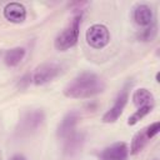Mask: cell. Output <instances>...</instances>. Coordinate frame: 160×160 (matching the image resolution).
I'll list each match as a JSON object with an SVG mask.
<instances>
[{
	"label": "cell",
	"instance_id": "6da1fadb",
	"mask_svg": "<svg viewBox=\"0 0 160 160\" xmlns=\"http://www.w3.org/2000/svg\"><path fill=\"white\" fill-rule=\"evenodd\" d=\"M105 81L95 72L85 71L74 78L65 88L64 95L70 99H89L105 90Z\"/></svg>",
	"mask_w": 160,
	"mask_h": 160
},
{
	"label": "cell",
	"instance_id": "7a4b0ae2",
	"mask_svg": "<svg viewBox=\"0 0 160 160\" xmlns=\"http://www.w3.org/2000/svg\"><path fill=\"white\" fill-rule=\"evenodd\" d=\"M80 22H81V14H78L72 18L70 24L56 36L55 42H54L56 50L66 51L78 42L79 31H80Z\"/></svg>",
	"mask_w": 160,
	"mask_h": 160
},
{
	"label": "cell",
	"instance_id": "3957f363",
	"mask_svg": "<svg viewBox=\"0 0 160 160\" xmlns=\"http://www.w3.org/2000/svg\"><path fill=\"white\" fill-rule=\"evenodd\" d=\"M86 42L94 49H104L110 42V32L102 24L91 25L85 34Z\"/></svg>",
	"mask_w": 160,
	"mask_h": 160
},
{
	"label": "cell",
	"instance_id": "277c9868",
	"mask_svg": "<svg viewBox=\"0 0 160 160\" xmlns=\"http://www.w3.org/2000/svg\"><path fill=\"white\" fill-rule=\"evenodd\" d=\"M61 71V68L55 62H42L40 64L34 74L31 75L32 82L35 85H45L54 80Z\"/></svg>",
	"mask_w": 160,
	"mask_h": 160
},
{
	"label": "cell",
	"instance_id": "5b68a950",
	"mask_svg": "<svg viewBox=\"0 0 160 160\" xmlns=\"http://www.w3.org/2000/svg\"><path fill=\"white\" fill-rule=\"evenodd\" d=\"M128 100H129V92H128V90H126V88H125V89H122V90L119 92V95L116 96V99H115V101H114V105L104 114V116H102V122H106V124L115 122V121L119 119V116L122 114L124 108H125Z\"/></svg>",
	"mask_w": 160,
	"mask_h": 160
},
{
	"label": "cell",
	"instance_id": "8992f818",
	"mask_svg": "<svg viewBox=\"0 0 160 160\" xmlns=\"http://www.w3.org/2000/svg\"><path fill=\"white\" fill-rule=\"evenodd\" d=\"M65 144H64V149H62V152H64V156L66 159H74L76 158L80 152H81V149L84 146V142H85V135L84 132H71L68 138H65Z\"/></svg>",
	"mask_w": 160,
	"mask_h": 160
},
{
	"label": "cell",
	"instance_id": "52a82bcc",
	"mask_svg": "<svg viewBox=\"0 0 160 160\" xmlns=\"http://www.w3.org/2000/svg\"><path fill=\"white\" fill-rule=\"evenodd\" d=\"M44 120H45V115H44L42 110H39V109L32 110V111L25 114V116L22 118L21 124H20L21 131L26 132V134L34 132L42 125Z\"/></svg>",
	"mask_w": 160,
	"mask_h": 160
},
{
	"label": "cell",
	"instance_id": "ba28073f",
	"mask_svg": "<svg viewBox=\"0 0 160 160\" xmlns=\"http://www.w3.org/2000/svg\"><path fill=\"white\" fill-rule=\"evenodd\" d=\"M4 18L12 24H21L26 19V9L22 4L12 1L5 5L4 8Z\"/></svg>",
	"mask_w": 160,
	"mask_h": 160
},
{
	"label": "cell",
	"instance_id": "9c48e42d",
	"mask_svg": "<svg viewBox=\"0 0 160 160\" xmlns=\"http://www.w3.org/2000/svg\"><path fill=\"white\" fill-rule=\"evenodd\" d=\"M129 156V148L125 142H115L105 148L100 155L101 160H126Z\"/></svg>",
	"mask_w": 160,
	"mask_h": 160
},
{
	"label": "cell",
	"instance_id": "30bf717a",
	"mask_svg": "<svg viewBox=\"0 0 160 160\" xmlns=\"http://www.w3.org/2000/svg\"><path fill=\"white\" fill-rule=\"evenodd\" d=\"M79 119H80V115H79L78 111H70V112H68V114L62 118L61 122H60L59 126H58V130H56L58 136L61 138V139H65V138H68L71 132H74V129H75V126L78 125Z\"/></svg>",
	"mask_w": 160,
	"mask_h": 160
},
{
	"label": "cell",
	"instance_id": "8fae6325",
	"mask_svg": "<svg viewBox=\"0 0 160 160\" xmlns=\"http://www.w3.org/2000/svg\"><path fill=\"white\" fill-rule=\"evenodd\" d=\"M134 20L140 26H149L151 22H154V14L149 5L146 4H139L134 9Z\"/></svg>",
	"mask_w": 160,
	"mask_h": 160
},
{
	"label": "cell",
	"instance_id": "7c38bea8",
	"mask_svg": "<svg viewBox=\"0 0 160 160\" xmlns=\"http://www.w3.org/2000/svg\"><path fill=\"white\" fill-rule=\"evenodd\" d=\"M132 102L135 106L141 108L146 105H154V95L145 88H140L132 94Z\"/></svg>",
	"mask_w": 160,
	"mask_h": 160
},
{
	"label": "cell",
	"instance_id": "4fadbf2b",
	"mask_svg": "<svg viewBox=\"0 0 160 160\" xmlns=\"http://www.w3.org/2000/svg\"><path fill=\"white\" fill-rule=\"evenodd\" d=\"M25 49L24 48H20V46H16V48H12L8 51H5L4 54V62L10 66V68H14L16 65H19L21 62V60L24 59L25 56Z\"/></svg>",
	"mask_w": 160,
	"mask_h": 160
},
{
	"label": "cell",
	"instance_id": "5bb4252c",
	"mask_svg": "<svg viewBox=\"0 0 160 160\" xmlns=\"http://www.w3.org/2000/svg\"><path fill=\"white\" fill-rule=\"evenodd\" d=\"M148 140H149V139H148V136H146V131H145V129H142V130L138 131V132L134 135L132 140H131V145H130V154L135 155V154L140 152V151L144 149V146L146 145Z\"/></svg>",
	"mask_w": 160,
	"mask_h": 160
},
{
	"label": "cell",
	"instance_id": "9a60e30c",
	"mask_svg": "<svg viewBox=\"0 0 160 160\" xmlns=\"http://www.w3.org/2000/svg\"><path fill=\"white\" fill-rule=\"evenodd\" d=\"M154 105H146V106H141V108H138V110L128 119V124L129 125H135L138 124L144 116H146L151 110H152Z\"/></svg>",
	"mask_w": 160,
	"mask_h": 160
},
{
	"label": "cell",
	"instance_id": "2e32d148",
	"mask_svg": "<svg viewBox=\"0 0 160 160\" xmlns=\"http://www.w3.org/2000/svg\"><path fill=\"white\" fill-rule=\"evenodd\" d=\"M156 25L154 22H151L149 26H146L144 30H141L139 34H138V38L141 40V41H152L156 36Z\"/></svg>",
	"mask_w": 160,
	"mask_h": 160
},
{
	"label": "cell",
	"instance_id": "e0dca14e",
	"mask_svg": "<svg viewBox=\"0 0 160 160\" xmlns=\"http://www.w3.org/2000/svg\"><path fill=\"white\" fill-rule=\"evenodd\" d=\"M145 131H146L148 139L154 138V136H155L156 134H159V131H160V122H159V121H155V122L150 124L148 128H145Z\"/></svg>",
	"mask_w": 160,
	"mask_h": 160
},
{
	"label": "cell",
	"instance_id": "ac0fdd59",
	"mask_svg": "<svg viewBox=\"0 0 160 160\" xmlns=\"http://www.w3.org/2000/svg\"><path fill=\"white\" fill-rule=\"evenodd\" d=\"M31 81H32L31 75H30V74H26V75H24V76L20 79V81H19V88H20V89H25Z\"/></svg>",
	"mask_w": 160,
	"mask_h": 160
},
{
	"label": "cell",
	"instance_id": "d6986e66",
	"mask_svg": "<svg viewBox=\"0 0 160 160\" xmlns=\"http://www.w3.org/2000/svg\"><path fill=\"white\" fill-rule=\"evenodd\" d=\"M10 160H26V158H25L24 155H21V154H16V155H14Z\"/></svg>",
	"mask_w": 160,
	"mask_h": 160
},
{
	"label": "cell",
	"instance_id": "ffe728a7",
	"mask_svg": "<svg viewBox=\"0 0 160 160\" xmlns=\"http://www.w3.org/2000/svg\"><path fill=\"white\" fill-rule=\"evenodd\" d=\"M0 160H2V152H1V149H0Z\"/></svg>",
	"mask_w": 160,
	"mask_h": 160
},
{
	"label": "cell",
	"instance_id": "44dd1931",
	"mask_svg": "<svg viewBox=\"0 0 160 160\" xmlns=\"http://www.w3.org/2000/svg\"><path fill=\"white\" fill-rule=\"evenodd\" d=\"M155 160H158V159H155Z\"/></svg>",
	"mask_w": 160,
	"mask_h": 160
}]
</instances>
